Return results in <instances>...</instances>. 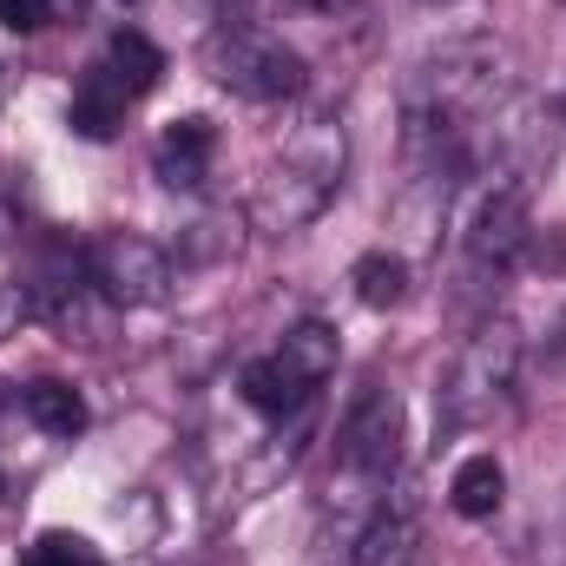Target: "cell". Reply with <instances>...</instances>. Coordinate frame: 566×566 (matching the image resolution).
Wrapping results in <instances>:
<instances>
[{
	"mask_svg": "<svg viewBox=\"0 0 566 566\" xmlns=\"http://www.w3.org/2000/svg\"><path fill=\"white\" fill-rule=\"evenodd\" d=\"M343 171H349V139L336 119H296L277 139L271 165L258 171V191H251V224L258 231H303L336 191H343Z\"/></svg>",
	"mask_w": 566,
	"mask_h": 566,
	"instance_id": "6da1fadb",
	"label": "cell"
},
{
	"mask_svg": "<svg viewBox=\"0 0 566 566\" xmlns=\"http://www.w3.org/2000/svg\"><path fill=\"white\" fill-rule=\"evenodd\" d=\"M521 356H527L521 323H507V316L481 323V329L461 343V356H454V369H448V382H441V422L468 428V422H481V416H494V409L507 402L514 376H521Z\"/></svg>",
	"mask_w": 566,
	"mask_h": 566,
	"instance_id": "7a4b0ae2",
	"label": "cell"
},
{
	"mask_svg": "<svg viewBox=\"0 0 566 566\" xmlns=\"http://www.w3.org/2000/svg\"><path fill=\"white\" fill-rule=\"evenodd\" d=\"M205 73H211L224 93L251 99V106H277V99H296V93H303V60H296V46H283L277 33H264V27H211V40H205Z\"/></svg>",
	"mask_w": 566,
	"mask_h": 566,
	"instance_id": "3957f363",
	"label": "cell"
},
{
	"mask_svg": "<svg viewBox=\"0 0 566 566\" xmlns=\"http://www.w3.org/2000/svg\"><path fill=\"white\" fill-rule=\"evenodd\" d=\"M396 468H402V402H396L382 382H369V389L349 402L343 428H336V474H343V481H363V488H376V494H389Z\"/></svg>",
	"mask_w": 566,
	"mask_h": 566,
	"instance_id": "277c9868",
	"label": "cell"
},
{
	"mask_svg": "<svg viewBox=\"0 0 566 566\" xmlns=\"http://www.w3.org/2000/svg\"><path fill=\"white\" fill-rule=\"evenodd\" d=\"M86 277L106 290L113 310H158L171 296V258L139 231H99L86 244Z\"/></svg>",
	"mask_w": 566,
	"mask_h": 566,
	"instance_id": "5b68a950",
	"label": "cell"
},
{
	"mask_svg": "<svg viewBox=\"0 0 566 566\" xmlns=\"http://www.w3.org/2000/svg\"><path fill=\"white\" fill-rule=\"evenodd\" d=\"M527 238H534V218H527V185H521L514 171L488 178V185L474 191L468 218H461V251H468V264L501 277V271L527 251Z\"/></svg>",
	"mask_w": 566,
	"mask_h": 566,
	"instance_id": "8992f818",
	"label": "cell"
},
{
	"mask_svg": "<svg viewBox=\"0 0 566 566\" xmlns=\"http://www.w3.org/2000/svg\"><path fill=\"white\" fill-rule=\"evenodd\" d=\"M211 158H218V126L198 119V113H185V119H171L158 133V145H151V178L165 191H198L211 178Z\"/></svg>",
	"mask_w": 566,
	"mask_h": 566,
	"instance_id": "52a82bcc",
	"label": "cell"
},
{
	"mask_svg": "<svg viewBox=\"0 0 566 566\" xmlns=\"http://www.w3.org/2000/svg\"><path fill=\"white\" fill-rule=\"evenodd\" d=\"M349 566H428V547H422V521H416V507L396 494H382V507L363 521V534H356V554Z\"/></svg>",
	"mask_w": 566,
	"mask_h": 566,
	"instance_id": "ba28073f",
	"label": "cell"
},
{
	"mask_svg": "<svg viewBox=\"0 0 566 566\" xmlns=\"http://www.w3.org/2000/svg\"><path fill=\"white\" fill-rule=\"evenodd\" d=\"M238 396H244V409H258L264 422H303V409H310L316 389L296 382V376L283 369V356H258V363H244Z\"/></svg>",
	"mask_w": 566,
	"mask_h": 566,
	"instance_id": "9c48e42d",
	"label": "cell"
},
{
	"mask_svg": "<svg viewBox=\"0 0 566 566\" xmlns=\"http://www.w3.org/2000/svg\"><path fill=\"white\" fill-rule=\"evenodd\" d=\"M126 93L113 86V73L93 60L86 73H80V86H73V106H66V126L80 133V139H113L119 126H126Z\"/></svg>",
	"mask_w": 566,
	"mask_h": 566,
	"instance_id": "30bf717a",
	"label": "cell"
},
{
	"mask_svg": "<svg viewBox=\"0 0 566 566\" xmlns=\"http://www.w3.org/2000/svg\"><path fill=\"white\" fill-rule=\"evenodd\" d=\"M501 501H507V468H501L494 454H468V461L454 468V481H448V507H454L461 521H494Z\"/></svg>",
	"mask_w": 566,
	"mask_h": 566,
	"instance_id": "8fae6325",
	"label": "cell"
},
{
	"mask_svg": "<svg viewBox=\"0 0 566 566\" xmlns=\"http://www.w3.org/2000/svg\"><path fill=\"white\" fill-rule=\"evenodd\" d=\"M99 66H106V73H113V86H119V93L139 106L145 93L158 86V73H165V53H158L145 33H133V27H126V33H113V40H106Z\"/></svg>",
	"mask_w": 566,
	"mask_h": 566,
	"instance_id": "7c38bea8",
	"label": "cell"
},
{
	"mask_svg": "<svg viewBox=\"0 0 566 566\" xmlns=\"http://www.w3.org/2000/svg\"><path fill=\"white\" fill-rule=\"evenodd\" d=\"M283 369L296 376V382H310V389H323L329 376H336V356H343V343H336V329L329 323H296V329H283Z\"/></svg>",
	"mask_w": 566,
	"mask_h": 566,
	"instance_id": "4fadbf2b",
	"label": "cell"
},
{
	"mask_svg": "<svg viewBox=\"0 0 566 566\" xmlns=\"http://www.w3.org/2000/svg\"><path fill=\"white\" fill-rule=\"evenodd\" d=\"M20 409H27V422L40 428V434H60V441H73L80 428H86V402H80V389L73 382H27L20 389Z\"/></svg>",
	"mask_w": 566,
	"mask_h": 566,
	"instance_id": "5bb4252c",
	"label": "cell"
},
{
	"mask_svg": "<svg viewBox=\"0 0 566 566\" xmlns=\"http://www.w3.org/2000/svg\"><path fill=\"white\" fill-rule=\"evenodd\" d=\"M349 283H356V296H363L369 310H396V303L409 296V258H402V251H369V258H356Z\"/></svg>",
	"mask_w": 566,
	"mask_h": 566,
	"instance_id": "9a60e30c",
	"label": "cell"
},
{
	"mask_svg": "<svg viewBox=\"0 0 566 566\" xmlns=\"http://www.w3.org/2000/svg\"><path fill=\"white\" fill-rule=\"evenodd\" d=\"M20 566H106V554L86 541V534H66V527H46L27 554H20Z\"/></svg>",
	"mask_w": 566,
	"mask_h": 566,
	"instance_id": "2e32d148",
	"label": "cell"
},
{
	"mask_svg": "<svg viewBox=\"0 0 566 566\" xmlns=\"http://www.w3.org/2000/svg\"><path fill=\"white\" fill-rule=\"evenodd\" d=\"M224 251H238V218H231V211L198 218L191 238H185V258H224Z\"/></svg>",
	"mask_w": 566,
	"mask_h": 566,
	"instance_id": "e0dca14e",
	"label": "cell"
},
{
	"mask_svg": "<svg viewBox=\"0 0 566 566\" xmlns=\"http://www.w3.org/2000/svg\"><path fill=\"white\" fill-rule=\"evenodd\" d=\"M53 20V0H0V27L7 33H40Z\"/></svg>",
	"mask_w": 566,
	"mask_h": 566,
	"instance_id": "ac0fdd59",
	"label": "cell"
},
{
	"mask_svg": "<svg viewBox=\"0 0 566 566\" xmlns=\"http://www.w3.org/2000/svg\"><path fill=\"white\" fill-rule=\"evenodd\" d=\"M296 7H303V13H349L356 0H296Z\"/></svg>",
	"mask_w": 566,
	"mask_h": 566,
	"instance_id": "d6986e66",
	"label": "cell"
},
{
	"mask_svg": "<svg viewBox=\"0 0 566 566\" xmlns=\"http://www.w3.org/2000/svg\"><path fill=\"white\" fill-rule=\"evenodd\" d=\"M126 7H133V0H126Z\"/></svg>",
	"mask_w": 566,
	"mask_h": 566,
	"instance_id": "ffe728a7",
	"label": "cell"
}]
</instances>
